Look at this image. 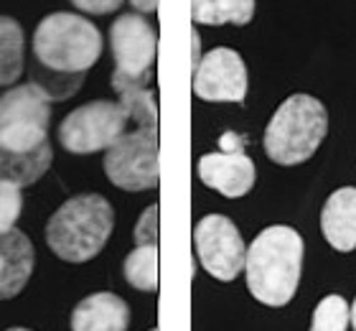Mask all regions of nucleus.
<instances>
[{
  "instance_id": "9d476101",
  "label": "nucleus",
  "mask_w": 356,
  "mask_h": 331,
  "mask_svg": "<svg viewBox=\"0 0 356 331\" xmlns=\"http://www.w3.org/2000/svg\"><path fill=\"white\" fill-rule=\"evenodd\" d=\"M193 95L207 102H245L247 66L234 49H211L193 69Z\"/></svg>"
},
{
  "instance_id": "f3484780",
  "label": "nucleus",
  "mask_w": 356,
  "mask_h": 331,
  "mask_svg": "<svg viewBox=\"0 0 356 331\" xmlns=\"http://www.w3.org/2000/svg\"><path fill=\"white\" fill-rule=\"evenodd\" d=\"M112 89L118 92L120 105L127 112L130 123L138 128H158V102L153 89L130 82H112Z\"/></svg>"
},
{
  "instance_id": "4be33fe9",
  "label": "nucleus",
  "mask_w": 356,
  "mask_h": 331,
  "mask_svg": "<svg viewBox=\"0 0 356 331\" xmlns=\"http://www.w3.org/2000/svg\"><path fill=\"white\" fill-rule=\"evenodd\" d=\"M23 212V194L21 186L0 181V235H8L15 229V222Z\"/></svg>"
},
{
  "instance_id": "c85d7f7f",
  "label": "nucleus",
  "mask_w": 356,
  "mask_h": 331,
  "mask_svg": "<svg viewBox=\"0 0 356 331\" xmlns=\"http://www.w3.org/2000/svg\"><path fill=\"white\" fill-rule=\"evenodd\" d=\"M150 331H158V329H150Z\"/></svg>"
},
{
  "instance_id": "7ed1b4c3",
  "label": "nucleus",
  "mask_w": 356,
  "mask_h": 331,
  "mask_svg": "<svg viewBox=\"0 0 356 331\" xmlns=\"http://www.w3.org/2000/svg\"><path fill=\"white\" fill-rule=\"evenodd\" d=\"M102 54V33L76 13H51L33 31V59L49 72L84 74Z\"/></svg>"
},
{
  "instance_id": "a211bd4d",
  "label": "nucleus",
  "mask_w": 356,
  "mask_h": 331,
  "mask_svg": "<svg viewBox=\"0 0 356 331\" xmlns=\"http://www.w3.org/2000/svg\"><path fill=\"white\" fill-rule=\"evenodd\" d=\"M23 69V29L0 15V84H13Z\"/></svg>"
},
{
  "instance_id": "9b49d317",
  "label": "nucleus",
  "mask_w": 356,
  "mask_h": 331,
  "mask_svg": "<svg viewBox=\"0 0 356 331\" xmlns=\"http://www.w3.org/2000/svg\"><path fill=\"white\" fill-rule=\"evenodd\" d=\"M199 178L222 197L239 199L254 186V163L242 151L207 153L199 158Z\"/></svg>"
},
{
  "instance_id": "412c9836",
  "label": "nucleus",
  "mask_w": 356,
  "mask_h": 331,
  "mask_svg": "<svg viewBox=\"0 0 356 331\" xmlns=\"http://www.w3.org/2000/svg\"><path fill=\"white\" fill-rule=\"evenodd\" d=\"M351 324V309L343 295H326L313 311L311 331H346Z\"/></svg>"
},
{
  "instance_id": "6ab92c4d",
  "label": "nucleus",
  "mask_w": 356,
  "mask_h": 331,
  "mask_svg": "<svg viewBox=\"0 0 356 331\" xmlns=\"http://www.w3.org/2000/svg\"><path fill=\"white\" fill-rule=\"evenodd\" d=\"M125 280L138 291L153 293L158 291V245H143L135 247L122 265Z\"/></svg>"
},
{
  "instance_id": "f8f14e48",
  "label": "nucleus",
  "mask_w": 356,
  "mask_h": 331,
  "mask_svg": "<svg viewBox=\"0 0 356 331\" xmlns=\"http://www.w3.org/2000/svg\"><path fill=\"white\" fill-rule=\"evenodd\" d=\"M321 229L326 243L339 252H351L356 247V189H336L323 204Z\"/></svg>"
},
{
  "instance_id": "1a4fd4ad",
  "label": "nucleus",
  "mask_w": 356,
  "mask_h": 331,
  "mask_svg": "<svg viewBox=\"0 0 356 331\" xmlns=\"http://www.w3.org/2000/svg\"><path fill=\"white\" fill-rule=\"evenodd\" d=\"M193 245H196L199 263L211 278L229 283L245 270V240L229 217L224 214L204 217L193 229Z\"/></svg>"
},
{
  "instance_id": "20e7f679",
  "label": "nucleus",
  "mask_w": 356,
  "mask_h": 331,
  "mask_svg": "<svg viewBox=\"0 0 356 331\" xmlns=\"http://www.w3.org/2000/svg\"><path fill=\"white\" fill-rule=\"evenodd\" d=\"M328 132V112L311 95H293L275 110L265 130V153L280 166H298L311 158Z\"/></svg>"
},
{
  "instance_id": "cd10ccee",
  "label": "nucleus",
  "mask_w": 356,
  "mask_h": 331,
  "mask_svg": "<svg viewBox=\"0 0 356 331\" xmlns=\"http://www.w3.org/2000/svg\"><path fill=\"white\" fill-rule=\"evenodd\" d=\"M8 331H31V329H8Z\"/></svg>"
},
{
  "instance_id": "f257e3e1",
  "label": "nucleus",
  "mask_w": 356,
  "mask_h": 331,
  "mask_svg": "<svg viewBox=\"0 0 356 331\" xmlns=\"http://www.w3.org/2000/svg\"><path fill=\"white\" fill-rule=\"evenodd\" d=\"M303 268V237L293 227L273 224L247 247L245 275L250 293L265 306L280 309L293 301Z\"/></svg>"
},
{
  "instance_id": "b1692460",
  "label": "nucleus",
  "mask_w": 356,
  "mask_h": 331,
  "mask_svg": "<svg viewBox=\"0 0 356 331\" xmlns=\"http://www.w3.org/2000/svg\"><path fill=\"white\" fill-rule=\"evenodd\" d=\"M79 10L84 13H92V15H107V13H115L120 6H122V0H72Z\"/></svg>"
},
{
  "instance_id": "ddd939ff",
  "label": "nucleus",
  "mask_w": 356,
  "mask_h": 331,
  "mask_svg": "<svg viewBox=\"0 0 356 331\" xmlns=\"http://www.w3.org/2000/svg\"><path fill=\"white\" fill-rule=\"evenodd\" d=\"M130 309L115 293H95L76 303L72 331H127Z\"/></svg>"
},
{
  "instance_id": "5701e85b",
  "label": "nucleus",
  "mask_w": 356,
  "mask_h": 331,
  "mask_svg": "<svg viewBox=\"0 0 356 331\" xmlns=\"http://www.w3.org/2000/svg\"><path fill=\"white\" fill-rule=\"evenodd\" d=\"M135 243H138V247L158 245V204H150L140 214V220L135 224Z\"/></svg>"
},
{
  "instance_id": "bb28decb",
  "label": "nucleus",
  "mask_w": 356,
  "mask_h": 331,
  "mask_svg": "<svg viewBox=\"0 0 356 331\" xmlns=\"http://www.w3.org/2000/svg\"><path fill=\"white\" fill-rule=\"evenodd\" d=\"M351 324H354V331H356V301H354V306H351Z\"/></svg>"
},
{
  "instance_id": "39448f33",
  "label": "nucleus",
  "mask_w": 356,
  "mask_h": 331,
  "mask_svg": "<svg viewBox=\"0 0 356 331\" xmlns=\"http://www.w3.org/2000/svg\"><path fill=\"white\" fill-rule=\"evenodd\" d=\"M51 120V100L36 87L8 89L0 97V148L8 153H31L46 146V130Z\"/></svg>"
},
{
  "instance_id": "6e6552de",
  "label": "nucleus",
  "mask_w": 356,
  "mask_h": 331,
  "mask_svg": "<svg viewBox=\"0 0 356 331\" xmlns=\"http://www.w3.org/2000/svg\"><path fill=\"white\" fill-rule=\"evenodd\" d=\"M110 46L115 56L112 82L148 87L158 52V33L140 13H125L112 23Z\"/></svg>"
},
{
  "instance_id": "0eeeda50",
  "label": "nucleus",
  "mask_w": 356,
  "mask_h": 331,
  "mask_svg": "<svg viewBox=\"0 0 356 331\" xmlns=\"http://www.w3.org/2000/svg\"><path fill=\"white\" fill-rule=\"evenodd\" d=\"M127 125L130 118L122 110V105L97 100L69 112L59 128V140L69 153L87 155L107 151L120 135H125Z\"/></svg>"
},
{
  "instance_id": "2eb2a0df",
  "label": "nucleus",
  "mask_w": 356,
  "mask_h": 331,
  "mask_svg": "<svg viewBox=\"0 0 356 331\" xmlns=\"http://www.w3.org/2000/svg\"><path fill=\"white\" fill-rule=\"evenodd\" d=\"M51 146L46 143L38 151L31 153H8L0 148V181L15 186H29L36 184L38 178L44 176L49 166H51Z\"/></svg>"
},
{
  "instance_id": "a878e982",
  "label": "nucleus",
  "mask_w": 356,
  "mask_h": 331,
  "mask_svg": "<svg viewBox=\"0 0 356 331\" xmlns=\"http://www.w3.org/2000/svg\"><path fill=\"white\" fill-rule=\"evenodd\" d=\"M3 278H6V252L0 250V283H3Z\"/></svg>"
},
{
  "instance_id": "423d86ee",
  "label": "nucleus",
  "mask_w": 356,
  "mask_h": 331,
  "mask_svg": "<svg viewBox=\"0 0 356 331\" xmlns=\"http://www.w3.org/2000/svg\"><path fill=\"white\" fill-rule=\"evenodd\" d=\"M158 128H138L120 135L104 151V174L125 192H148L161 181Z\"/></svg>"
},
{
  "instance_id": "393cba45",
  "label": "nucleus",
  "mask_w": 356,
  "mask_h": 331,
  "mask_svg": "<svg viewBox=\"0 0 356 331\" xmlns=\"http://www.w3.org/2000/svg\"><path fill=\"white\" fill-rule=\"evenodd\" d=\"M158 3H161V0H130V6H133L138 13H156Z\"/></svg>"
},
{
  "instance_id": "f03ea898",
  "label": "nucleus",
  "mask_w": 356,
  "mask_h": 331,
  "mask_svg": "<svg viewBox=\"0 0 356 331\" xmlns=\"http://www.w3.org/2000/svg\"><path fill=\"white\" fill-rule=\"evenodd\" d=\"M115 227L112 204L99 194H82L64 201L46 224V243L56 258L87 263L97 258Z\"/></svg>"
},
{
  "instance_id": "aec40b11",
  "label": "nucleus",
  "mask_w": 356,
  "mask_h": 331,
  "mask_svg": "<svg viewBox=\"0 0 356 331\" xmlns=\"http://www.w3.org/2000/svg\"><path fill=\"white\" fill-rule=\"evenodd\" d=\"M84 74H56L44 69L41 64H33L31 69V84H36L49 100H67L82 87Z\"/></svg>"
},
{
  "instance_id": "4468645a",
  "label": "nucleus",
  "mask_w": 356,
  "mask_h": 331,
  "mask_svg": "<svg viewBox=\"0 0 356 331\" xmlns=\"http://www.w3.org/2000/svg\"><path fill=\"white\" fill-rule=\"evenodd\" d=\"M0 250L6 252V278L0 283V301L13 298L26 288L33 272V245L21 229L0 235Z\"/></svg>"
},
{
  "instance_id": "dca6fc26",
  "label": "nucleus",
  "mask_w": 356,
  "mask_h": 331,
  "mask_svg": "<svg viewBox=\"0 0 356 331\" xmlns=\"http://www.w3.org/2000/svg\"><path fill=\"white\" fill-rule=\"evenodd\" d=\"M254 15V0H191V18L201 26H247Z\"/></svg>"
}]
</instances>
